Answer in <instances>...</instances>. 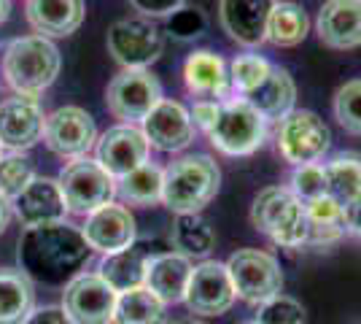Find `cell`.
<instances>
[{
  "instance_id": "8992f818",
  "label": "cell",
  "mask_w": 361,
  "mask_h": 324,
  "mask_svg": "<svg viewBox=\"0 0 361 324\" xmlns=\"http://www.w3.org/2000/svg\"><path fill=\"white\" fill-rule=\"evenodd\" d=\"M68 214L90 216L116 198V179L100 168L97 160L81 157L68 162L57 176Z\"/></svg>"
},
{
  "instance_id": "f35d334b",
  "label": "cell",
  "mask_w": 361,
  "mask_h": 324,
  "mask_svg": "<svg viewBox=\"0 0 361 324\" xmlns=\"http://www.w3.org/2000/svg\"><path fill=\"white\" fill-rule=\"evenodd\" d=\"M130 6L146 19H162V16H173L178 8H183L186 0H130Z\"/></svg>"
},
{
  "instance_id": "277c9868",
  "label": "cell",
  "mask_w": 361,
  "mask_h": 324,
  "mask_svg": "<svg viewBox=\"0 0 361 324\" xmlns=\"http://www.w3.org/2000/svg\"><path fill=\"white\" fill-rule=\"evenodd\" d=\"M251 224L275 246L300 248L307 244L305 203L288 186H264L251 203Z\"/></svg>"
},
{
  "instance_id": "5bb4252c",
  "label": "cell",
  "mask_w": 361,
  "mask_h": 324,
  "mask_svg": "<svg viewBox=\"0 0 361 324\" xmlns=\"http://www.w3.org/2000/svg\"><path fill=\"white\" fill-rule=\"evenodd\" d=\"M183 303L197 316H221L232 308L235 306V287H232L226 263L202 260L200 265H195Z\"/></svg>"
},
{
  "instance_id": "30bf717a",
  "label": "cell",
  "mask_w": 361,
  "mask_h": 324,
  "mask_svg": "<svg viewBox=\"0 0 361 324\" xmlns=\"http://www.w3.org/2000/svg\"><path fill=\"white\" fill-rule=\"evenodd\" d=\"M108 54L121 68H146L162 57L165 38L162 30L146 16H127L108 28L106 35Z\"/></svg>"
},
{
  "instance_id": "ee69618b",
  "label": "cell",
  "mask_w": 361,
  "mask_h": 324,
  "mask_svg": "<svg viewBox=\"0 0 361 324\" xmlns=\"http://www.w3.org/2000/svg\"><path fill=\"white\" fill-rule=\"evenodd\" d=\"M8 14H11V0H0V25L8 19Z\"/></svg>"
},
{
  "instance_id": "484cf974",
  "label": "cell",
  "mask_w": 361,
  "mask_h": 324,
  "mask_svg": "<svg viewBox=\"0 0 361 324\" xmlns=\"http://www.w3.org/2000/svg\"><path fill=\"white\" fill-rule=\"evenodd\" d=\"M35 308V287L22 270L0 268V324H25Z\"/></svg>"
},
{
  "instance_id": "d6a6232c",
  "label": "cell",
  "mask_w": 361,
  "mask_h": 324,
  "mask_svg": "<svg viewBox=\"0 0 361 324\" xmlns=\"http://www.w3.org/2000/svg\"><path fill=\"white\" fill-rule=\"evenodd\" d=\"M272 62L262 54H254V52H245V54H238L235 60L229 62V87L238 97H245L251 95L270 76Z\"/></svg>"
},
{
  "instance_id": "60d3db41",
  "label": "cell",
  "mask_w": 361,
  "mask_h": 324,
  "mask_svg": "<svg viewBox=\"0 0 361 324\" xmlns=\"http://www.w3.org/2000/svg\"><path fill=\"white\" fill-rule=\"evenodd\" d=\"M25 324H73L71 316L65 313L62 306H44V308H32Z\"/></svg>"
},
{
  "instance_id": "ac0fdd59",
  "label": "cell",
  "mask_w": 361,
  "mask_h": 324,
  "mask_svg": "<svg viewBox=\"0 0 361 324\" xmlns=\"http://www.w3.org/2000/svg\"><path fill=\"white\" fill-rule=\"evenodd\" d=\"M278 0H219V22L224 32L245 49H256L267 38V19Z\"/></svg>"
},
{
  "instance_id": "8d00e7d4",
  "label": "cell",
  "mask_w": 361,
  "mask_h": 324,
  "mask_svg": "<svg viewBox=\"0 0 361 324\" xmlns=\"http://www.w3.org/2000/svg\"><path fill=\"white\" fill-rule=\"evenodd\" d=\"M259 324H305V306L288 294H275L256 311Z\"/></svg>"
},
{
  "instance_id": "6da1fadb",
  "label": "cell",
  "mask_w": 361,
  "mask_h": 324,
  "mask_svg": "<svg viewBox=\"0 0 361 324\" xmlns=\"http://www.w3.org/2000/svg\"><path fill=\"white\" fill-rule=\"evenodd\" d=\"M92 248L78 227L68 222L27 227L19 238V270L46 287H65L90 263Z\"/></svg>"
},
{
  "instance_id": "7c38bea8",
  "label": "cell",
  "mask_w": 361,
  "mask_h": 324,
  "mask_svg": "<svg viewBox=\"0 0 361 324\" xmlns=\"http://www.w3.org/2000/svg\"><path fill=\"white\" fill-rule=\"evenodd\" d=\"M119 292L106 278L94 273H78L73 281L65 284L62 308L73 324H114Z\"/></svg>"
},
{
  "instance_id": "4fadbf2b",
  "label": "cell",
  "mask_w": 361,
  "mask_h": 324,
  "mask_svg": "<svg viewBox=\"0 0 361 324\" xmlns=\"http://www.w3.org/2000/svg\"><path fill=\"white\" fill-rule=\"evenodd\" d=\"M149 152V140L143 136V130L135 127V124H114L103 136H97V143H94V160L116 181L130 176L140 165H146Z\"/></svg>"
},
{
  "instance_id": "52a82bcc",
  "label": "cell",
  "mask_w": 361,
  "mask_h": 324,
  "mask_svg": "<svg viewBox=\"0 0 361 324\" xmlns=\"http://www.w3.org/2000/svg\"><path fill=\"white\" fill-rule=\"evenodd\" d=\"M226 270L235 287V297H240L251 306H262L270 297L283 292V270L270 251L238 248L226 260Z\"/></svg>"
},
{
  "instance_id": "e0dca14e",
  "label": "cell",
  "mask_w": 361,
  "mask_h": 324,
  "mask_svg": "<svg viewBox=\"0 0 361 324\" xmlns=\"http://www.w3.org/2000/svg\"><path fill=\"white\" fill-rule=\"evenodd\" d=\"M81 235L90 244L92 251H100L103 257L116 254V251H124V248L133 246L137 241L135 216L130 214L127 205L108 203V205H103L94 214L87 216Z\"/></svg>"
},
{
  "instance_id": "ffe728a7",
  "label": "cell",
  "mask_w": 361,
  "mask_h": 324,
  "mask_svg": "<svg viewBox=\"0 0 361 324\" xmlns=\"http://www.w3.org/2000/svg\"><path fill=\"white\" fill-rule=\"evenodd\" d=\"M321 44L337 52L361 47V0H326L316 16Z\"/></svg>"
},
{
  "instance_id": "bcb514c9",
  "label": "cell",
  "mask_w": 361,
  "mask_h": 324,
  "mask_svg": "<svg viewBox=\"0 0 361 324\" xmlns=\"http://www.w3.org/2000/svg\"><path fill=\"white\" fill-rule=\"evenodd\" d=\"M240 324H259L256 319H248V322H240Z\"/></svg>"
},
{
  "instance_id": "f546056e",
  "label": "cell",
  "mask_w": 361,
  "mask_h": 324,
  "mask_svg": "<svg viewBox=\"0 0 361 324\" xmlns=\"http://www.w3.org/2000/svg\"><path fill=\"white\" fill-rule=\"evenodd\" d=\"M326 170V195L343 208L361 200V155L343 152L324 165Z\"/></svg>"
},
{
  "instance_id": "4316f807",
  "label": "cell",
  "mask_w": 361,
  "mask_h": 324,
  "mask_svg": "<svg viewBox=\"0 0 361 324\" xmlns=\"http://www.w3.org/2000/svg\"><path fill=\"white\" fill-rule=\"evenodd\" d=\"M307 211V244L305 246H331L345 235V208L324 195L305 203Z\"/></svg>"
},
{
  "instance_id": "cb8c5ba5",
  "label": "cell",
  "mask_w": 361,
  "mask_h": 324,
  "mask_svg": "<svg viewBox=\"0 0 361 324\" xmlns=\"http://www.w3.org/2000/svg\"><path fill=\"white\" fill-rule=\"evenodd\" d=\"M154 254H157L154 246L137 244L135 241L133 246H127L124 251H116V254L103 257L97 273L106 278L116 292L135 289V287H143V284H146V270H149V263Z\"/></svg>"
},
{
  "instance_id": "74e56055",
  "label": "cell",
  "mask_w": 361,
  "mask_h": 324,
  "mask_svg": "<svg viewBox=\"0 0 361 324\" xmlns=\"http://www.w3.org/2000/svg\"><path fill=\"white\" fill-rule=\"evenodd\" d=\"M208 30V16L197 6H183L173 16H167V32L176 41H195Z\"/></svg>"
},
{
  "instance_id": "4dcf8cb0",
  "label": "cell",
  "mask_w": 361,
  "mask_h": 324,
  "mask_svg": "<svg viewBox=\"0 0 361 324\" xmlns=\"http://www.w3.org/2000/svg\"><path fill=\"white\" fill-rule=\"evenodd\" d=\"M162 184H165V170L154 162H146L116 181V195L127 205L149 208V205L162 203Z\"/></svg>"
},
{
  "instance_id": "ab89813d",
  "label": "cell",
  "mask_w": 361,
  "mask_h": 324,
  "mask_svg": "<svg viewBox=\"0 0 361 324\" xmlns=\"http://www.w3.org/2000/svg\"><path fill=\"white\" fill-rule=\"evenodd\" d=\"M219 103L221 100H197L195 106H192V122H195V127H200L202 133H208L213 127V122H216V114H219Z\"/></svg>"
},
{
  "instance_id": "7a4b0ae2",
  "label": "cell",
  "mask_w": 361,
  "mask_h": 324,
  "mask_svg": "<svg viewBox=\"0 0 361 324\" xmlns=\"http://www.w3.org/2000/svg\"><path fill=\"white\" fill-rule=\"evenodd\" d=\"M0 68H3V81L16 95L38 97L57 81L62 57L51 38L32 32V35H19L3 49Z\"/></svg>"
},
{
  "instance_id": "7402d4cb",
  "label": "cell",
  "mask_w": 361,
  "mask_h": 324,
  "mask_svg": "<svg viewBox=\"0 0 361 324\" xmlns=\"http://www.w3.org/2000/svg\"><path fill=\"white\" fill-rule=\"evenodd\" d=\"M84 0H27L25 16L44 38H68L84 22Z\"/></svg>"
},
{
  "instance_id": "5b68a950",
  "label": "cell",
  "mask_w": 361,
  "mask_h": 324,
  "mask_svg": "<svg viewBox=\"0 0 361 324\" xmlns=\"http://www.w3.org/2000/svg\"><path fill=\"white\" fill-rule=\"evenodd\" d=\"M213 146L226 157H251L264 146L267 119L245 97H226L219 103L216 122L205 133Z\"/></svg>"
},
{
  "instance_id": "d6986e66",
  "label": "cell",
  "mask_w": 361,
  "mask_h": 324,
  "mask_svg": "<svg viewBox=\"0 0 361 324\" xmlns=\"http://www.w3.org/2000/svg\"><path fill=\"white\" fill-rule=\"evenodd\" d=\"M11 205H14L16 219L22 222L25 230L27 227L57 224V222H65V216H68V205L62 198L60 181L49 179V176H35Z\"/></svg>"
},
{
  "instance_id": "836d02e7",
  "label": "cell",
  "mask_w": 361,
  "mask_h": 324,
  "mask_svg": "<svg viewBox=\"0 0 361 324\" xmlns=\"http://www.w3.org/2000/svg\"><path fill=\"white\" fill-rule=\"evenodd\" d=\"M32 179H35L32 162L22 152L0 155V195L3 198H8L14 203Z\"/></svg>"
},
{
  "instance_id": "f6af8a7d",
  "label": "cell",
  "mask_w": 361,
  "mask_h": 324,
  "mask_svg": "<svg viewBox=\"0 0 361 324\" xmlns=\"http://www.w3.org/2000/svg\"><path fill=\"white\" fill-rule=\"evenodd\" d=\"M170 324H205V322H200V319H176V322Z\"/></svg>"
},
{
  "instance_id": "e575fe53",
  "label": "cell",
  "mask_w": 361,
  "mask_h": 324,
  "mask_svg": "<svg viewBox=\"0 0 361 324\" xmlns=\"http://www.w3.org/2000/svg\"><path fill=\"white\" fill-rule=\"evenodd\" d=\"M334 119L340 127L350 136H361V78L345 81L337 92H334Z\"/></svg>"
},
{
  "instance_id": "b9f144b4",
  "label": "cell",
  "mask_w": 361,
  "mask_h": 324,
  "mask_svg": "<svg viewBox=\"0 0 361 324\" xmlns=\"http://www.w3.org/2000/svg\"><path fill=\"white\" fill-rule=\"evenodd\" d=\"M345 232L361 238V200L345 205Z\"/></svg>"
},
{
  "instance_id": "7bdbcfd3",
  "label": "cell",
  "mask_w": 361,
  "mask_h": 324,
  "mask_svg": "<svg viewBox=\"0 0 361 324\" xmlns=\"http://www.w3.org/2000/svg\"><path fill=\"white\" fill-rule=\"evenodd\" d=\"M11 214H14V205H11V200L0 195V235L6 232V227H8V222H11Z\"/></svg>"
},
{
  "instance_id": "d590c367",
  "label": "cell",
  "mask_w": 361,
  "mask_h": 324,
  "mask_svg": "<svg viewBox=\"0 0 361 324\" xmlns=\"http://www.w3.org/2000/svg\"><path fill=\"white\" fill-rule=\"evenodd\" d=\"M288 189H291L302 203L324 198V195H326V170H324V165H321V162L297 165V168L291 170Z\"/></svg>"
},
{
  "instance_id": "603a6c76",
  "label": "cell",
  "mask_w": 361,
  "mask_h": 324,
  "mask_svg": "<svg viewBox=\"0 0 361 324\" xmlns=\"http://www.w3.org/2000/svg\"><path fill=\"white\" fill-rule=\"evenodd\" d=\"M192 270H195L192 260L180 257L178 251H157L151 257L143 287H149L165 306H176V303H183L186 297Z\"/></svg>"
},
{
  "instance_id": "44dd1931",
  "label": "cell",
  "mask_w": 361,
  "mask_h": 324,
  "mask_svg": "<svg viewBox=\"0 0 361 324\" xmlns=\"http://www.w3.org/2000/svg\"><path fill=\"white\" fill-rule=\"evenodd\" d=\"M183 84L200 100H226L229 87V65L216 52L200 49L183 62Z\"/></svg>"
},
{
  "instance_id": "3957f363",
  "label": "cell",
  "mask_w": 361,
  "mask_h": 324,
  "mask_svg": "<svg viewBox=\"0 0 361 324\" xmlns=\"http://www.w3.org/2000/svg\"><path fill=\"white\" fill-rule=\"evenodd\" d=\"M221 170L208 155H183L165 168L162 203L176 216L200 214L219 195Z\"/></svg>"
},
{
  "instance_id": "9a60e30c",
  "label": "cell",
  "mask_w": 361,
  "mask_h": 324,
  "mask_svg": "<svg viewBox=\"0 0 361 324\" xmlns=\"http://www.w3.org/2000/svg\"><path fill=\"white\" fill-rule=\"evenodd\" d=\"M46 114L38 97L11 95L0 100V146L8 152H27L44 138Z\"/></svg>"
},
{
  "instance_id": "83f0119b",
  "label": "cell",
  "mask_w": 361,
  "mask_h": 324,
  "mask_svg": "<svg viewBox=\"0 0 361 324\" xmlns=\"http://www.w3.org/2000/svg\"><path fill=\"white\" fill-rule=\"evenodd\" d=\"M173 251H178L186 260H205L216 248V232L211 222L202 219L200 214H180L173 222Z\"/></svg>"
},
{
  "instance_id": "8fae6325",
  "label": "cell",
  "mask_w": 361,
  "mask_h": 324,
  "mask_svg": "<svg viewBox=\"0 0 361 324\" xmlns=\"http://www.w3.org/2000/svg\"><path fill=\"white\" fill-rule=\"evenodd\" d=\"M44 143L62 160H81L97 143V124L81 106H60L46 114Z\"/></svg>"
},
{
  "instance_id": "f1b7e54d",
  "label": "cell",
  "mask_w": 361,
  "mask_h": 324,
  "mask_svg": "<svg viewBox=\"0 0 361 324\" xmlns=\"http://www.w3.org/2000/svg\"><path fill=\"white\" fill-rule=\"evenodd\" d=\"M307 32H310V19L300 3L278 0L270 19H267V38L264 41H270L272 47L281 49L300 47L307 38Z\"/></svg>"
},
{
  "instance_id": "2e32d148",
  "label": "cell",
  "mask_w": 361,
  "mask_h": 324,
  "mask_svg": "<svg viewBox=\"0 0 361 324\" xmlns=\"http://www.w3.org/2000/svg\"><path fill=\"white\" fill-rule=\"evenodd\" d=\"M140 130L149 140V146L167 152V155H176V152H183L186 146H192L197 133L189 108L167 97H162L151 108V114L140 122Z\"/></svg>"
},
{
  "instance_id": "d4e9b609",
  "label": "cell",
  "mask_w": 361,
  "mask_h": 324,
  "mask_svg": "<svg viewBox=\"0 0 361 324\" xmlns=\"http://www.w3.org/2000/svg\"><path fill=\"white\" fill-rule=\"evenodd\" d=\"M245 100L267 119V122H281L283 116H288L294 111L297 103V84L286 68L272 65L270 76L264 78L251 95H245Z\"/></svg>"
},
{
  "instance_id": "9c48e42d",
  "label": "cell",
  "mask_w": 361,
  "mask_h": 324,
  "mask_svg": "<svg viewBox=\"0 0 361 324\" xmlns=\"http://www.w3.org/2000/svg\"><path fill=\"white\" fill-rule=\"evenodd\" d=\"M159 100H162V84L146 68H121L106 90L108 111L121 119V124L143 122Z\"/></svg>"
},
{
  "instance_id": "1f68e13d",
  "label": "cell",
  "mask_w": 361,
  "mask_h": 324,
  "mask_svg": "<svg viewBox=\"0 0 361 324\" xmlns=\"http://www.w3.org/2000/svg\"><path fill=\"white\" fill-rule=\"evenodd\" d=\"M114 324H165V303L149 287L119 292Z\"/></svg>"
},
{
  "instance_id": "7dc6e473",
  "label": "cell",
  "mask_w": 361,
  "mask_h": 324,
  "mask_svg": "<svg viewBox=\"0 0 361 324\" xmlns=\"http://www.w3.org/2000/svg\"><path fill=\"white\" fill-rule=\"evenodd\" d=\"M0 149H3V146H0Z\"/></svg>"
},
{
  "instance_id": "ba28073f",
  "label": "cell",
  "mask_w": 361,
  "mask_h": 324,
  "mask_svg": "<svg viewBox=\"0 0 361 324\" xmlns=\"http://www.w3.org/2000/svg\"><path fill=\"white\" fill-rule=\"evenodd\" d=\"M275 140H278L281 157L297 168V165H310L324 160L331 146V130L316 111L294 108L288 116L281 119Z\"/></svg>"
}]
</instances>
